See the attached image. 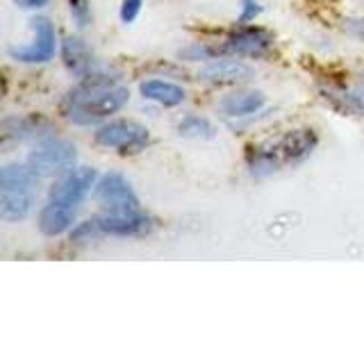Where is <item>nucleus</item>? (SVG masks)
<instances>
[{"label":"nucleus","instance_id":"16","mask_svg":"<svg viewBox=\"0 0 364 341\" xmlns=\"http://www.w3.org/2000/svg\"><path fill=\"white\" fill-rule=\"evenodd\" d=\"M244 164L250 178H271L276 175L278 170L284 166L282 157L276 141H257V144H248L244 151Z\"/></svg>","mask_w":364,"mask_h":341},{"label":"nucleus","instance_id":"25","mask_svg":"<svg viewBox=\"0 0 364 341\" xmlns=\"http://www.w3.org/2000/svg\"><path fill=\"white\" fill-rule=\"evenodd\" d=\"M344 32L348 34L350 39H355L360 43H364V18H358V16H348L344 18Z\"/></svg>","mask_w":364,"mask_h":341},{"label":"nucleus","instance_id":"7","mask_svg":"<svg viewBox=\"0 0 364 341\" xmlns=\"http://www.w3.org/2000/svg\"><path fill=\"white\" fill-rule=\"evenodd\" d=\"M91 196H94V202L100 207V212H130L141 207L139 196L132 189L130 180L119 170L102 173Z\"/></svg>","mask_w":364,"mask_h":341},{"label":"nucleus","instance_id":"20","mask_svg":"<svg viewBox=\"0 0 364 341\" xmlns=\"http://www.w3.org/2000/svg\"><path fill=\"white\" fill-rule=\"evenodd\" d=\"M180 62H191V64H205L210 60L221 57L219 43L216 41H191L187 45H182L178 50Z\"/></svg>","mask_w":364,"mask_h":341},{"label":"nucleus","instance_id":"10","mask_svg":"<svg viewBox=\"0 0 364 341\" xmlns=\"http://www.w3.org/2000/svg\"><path fill=\"white\" fill-rule=\"evenodd\" d=\"M253 68L250 64H246L242 57H232V55H221L216 60H210L200 64L196 77L203 85L208 87H219V89H228V87H244L253 80Z\"/></svg>","mask_w":364,"mask_h":341},{"label":"nucleus","instance_id":"6","mask_svg":"<svg viewBox=\"0 0 364 341\" xmlns=\"http://www.w3.org/2000/svg\"><path fill=\"white\" fill-rule=\"evenodd\" d=\"M26 162L34 168L41 180L43 178H62L77 166V148L73 141L62 139L60 134L34 144Z\"/></svg>","mask_w":364,"mask_h":341},{"label":"nucleus","instance_id":"9","mask_svg":"<svg viewBox=\"0 0 364 341\" xmlns=\"http://www.w3.org/2000/svg\"><path fill=\"white\" fill-rule=\"evenodd\" d=\"M98 178H100L98 168L77 164L73 170H68L62 178H55L53 187L48 189V200L80 210V205L94 193Z\"/></svg>","mask_w":364,"mask_h":341},{"label":"nucleus","instance_id":"15","mask_svg":"<svg viewBox=\"0 0 364 341\" xmlns=\"http://www.w3.org/2000/svg\"><path fill=\"white\" fill-rule=\"evenodd\" d=\"M3 134L5 139H11L16 144L23 141H34L39 144L43 139H50L57 134V128L43 117L37 114H28V117H9L3 121Z\"/></svg>","mask_w":364,"mask_h":341},{"label":"nucleus","instance_id":"2","mask_svg":"<svg viewBox=\"0 0 364 341\" xmlns=\"http://www.w3.org/2000/svg\"><path fill=\"white\" fill-rule=\"evenodd\" d=\"M41 178L28 162H11L0 168V219L26 221L37 207Z\"/></svg>","mask_w":364,"mask_h":341},{"label":"nucleus","instance_id":"13","mask_svg":"<svg viewBox=\"0 0 364 341\" xmlns=\"http://www.w3.org/2000/svg\"><path fill=\"white\" fill-rule=\"evenodd\" d=\"M318 94L330 109L341 117H364V82H333L321 85Z\"/></svg>","mask_w":364,"mask_h":341},{"label":"nucleus","instance_id":"11","mask_svg":"<svg viewBox=\"0 0 364 341\" xmlns=\"http://www.w3.org/2000/svg\"><path fill=\"white\" fill-rule=\"evenodd\" d=\"M267 107V94L253 87H237L230 94L221 96L216 100V112L228 125L242 123L248 119H255L257 114H262Z\"/></svg>","mask_w":364,"mask_h":341},{"label":"nucleus","instance_id":"4","mask_svg":"<svg viewBox=\"0 0 364 341\" xmlns=\"http://www.w3.org/2000/svg\"><path fill=\"white\" fill-rule=\"evenodd\" d=\"M216 43H219L221 55H232V57H242V60L259 62V60H269L273 55L276 37H273L271 30L257 26V23H239L237 28H232Z\"/></svg>","mask_w":364,"mask_h":341},{"label":"nucleus","instance_id":"5","mask_svg":"<svg viewBox=\"0 0 364 341\" xmlns=\"http://www.w3.org/2000/svg\"><path fill=\"white\" fill-rule=\"evenodd\" d=\"M30 30H32L30 41L21 45H9L7 55L14 62L26 64V66H41V64L53 62L62 45L53 21L48 16H34L30 21Z\"/></svg>","mask_w":364,"mask_h":341},{"label":"nucleus","instance_id":"18","mask_svg":"<svg viewBox=\"0 0 364 341\" xmlns=\"http://www.w3.org/2000/svg\"><path fill=\"white\" fill-rule=\"evenodd\" d=\"M139 94L144 100L153 102L157 107H166V109H173L180 107L187 102V89L173 82V80H166V77H148L139 85Z\"/></svg>","mask_w":364,"mask_h":341},{"label":"nucleus","instance_id":"14","mask_svg":"<svg viewBox=\"0 0 364 341\" xmlns=\"http://www.w3.org/2000/svg\"><path fill=\"white\" fill-rule=\"evenodd\" d=\"M284 166H301L318 148V132L314 128H294L276 139Z\"/></svg>","mask_w":364,"mask_h":341},{"label":"nucleus","instance_id":"12","mask_svg":"<svg viewBox=\"0 0 364 341\" xmlns=\"http://www.w3.org/2000/svg\"><path fill=\"white\" fill-rule=\"evenodd\" d=\"M60 57L68 75L75 80H85L98 73L100 68H105V64H100L96 53L91 50V45L80 34H66L60 45Z\"/></svg>","mask_w":364,"mask_h":341},{"label":"nucleus","instance_id":"22","mask_svg":"<svg viewBox=\"0 0 364 341\" xmlns=\"http://www.w3.org/2000/svg\"><path fill=\"white\" fill-rule=\"evenodd\" d=\"M68 16H71L73 26L77 30H87L94 23V9H91V0H66Z\"/></svg>","mask_w":364,"mask_h":341},{"label":"nucleus","instance_id":"19","mask_svg":"<svg viewBox=\"0 0 364 341\" xmlns=\"http://www.w3.org/2000/svg\"><path fill=\"white\" fill-rule=\"evenodd\" d=\"M176 130L185 139H214L216 136L214 123L208 117H203V114H193V112L178 119Z\"/></svg>","mask_w":364,"mask_h":341},{"label":"nucleus","instance_id":"17","mask_svg":"<svg viewBox=\"0 0 364 341\" xmlns=\"http://www.w3.org/2000/svg\"><path fill=\"white\" fill-rule=\"evenodd\" d=\"M75 219H77L75 207H68V205L55 202V200H46L37 214V227L43 237L55 239V237L71 232Z\"/></svg>","mask_w":364,"mask_h":341},{"label":"nucleus","instance_id":"3","mask_svg":"<svg viewBox=\"0 0 364 341\" xmlns=\"http://www.w3.org/2000/svg\"><path fill=\"white\" fill-rule=\"evenodd\" d=\"M151 141V130L134 119H109L94 128V144L121 157L144 153Z\"/></svg>","mask_w":364,"mask_h":341},{"label":"nucleus","instance_id":"8","mask_svg":"<svg viewBox=\"0 0 364 341\" xmlns=\"http://www.w3.org/2000/svg\"><path fill=\"white\" fill-rule=\"evenodd\" d=\"M96 221L102 237L117 239H141L157 230V219L146 210H130V212H100Z\"/></svg>","mask_w":364,"mask_h":341},{"label":"nucleus","instance_id":"1","mask_svg":"<svg viewBox=\"0 0 364 341\" xmlns=\"http://www.w3.org/2000/svg\"><path fill=\"white\" fill-rule=\"evenodd\" d=\"M130 102V89L121 85V73L105 66L66 91L62 114L77 128H98Z\"/></svg>","mask_w":364,"mask_h":341},{"label":"nucleus","instance_id":"24","mask_svg":"<svg viewBox=\"0 0 364 341\" xmlns=\"http://www.w3.org/2000/svg\"><path fill=\"white\" fill-rule=\"evenodd\" d=\"M141 7H144V0H121V9H119V16L121 23L130 26L141 14Z\"/></svg>","mask_w":364,"mask_h":341},{"label":"nucleus","instance_id":"21","mask_svg":"<svg viewBox=\"0 0 364 341\" xmlns=\"http://www.w3.org/2000/svg\"><path fill=\"white\" fill-rule=\"evenodd\" d=\"M102 239V232L98 227V221L96 216L94 219H87V221H80L71 227V232H68V242L73 246H87V244H94Z\"/></svg>","mask_w":364,"mask_h":341},{"label":"nucleus","instance_id":"23","mask_svg":"<svg viewBox=\"0 0 364 341\" xmlns=\"http://www.w3.org/2000/svg\"><path fill=\"white\" fill-rule=\"evenodd\" d=\"M264 7H262L259 0H239V16L237 23H255Z\"/></svg>","mask_w":364,"mask_h":341},{"label":"nucleus","instance_id":"26","mask_svg":"<svg viewBox=\"0 0 364 341\" xmlns=\"http://www.w3.org/2000/svg\"><path fill=\"white\" fill-rule=\"evenodd\" d=\"M16 7L21 9H28V11H39L43 7H48L50 0H14Z\"/></svg>","mask_w":364,"mask_h":341}]
</instances>
